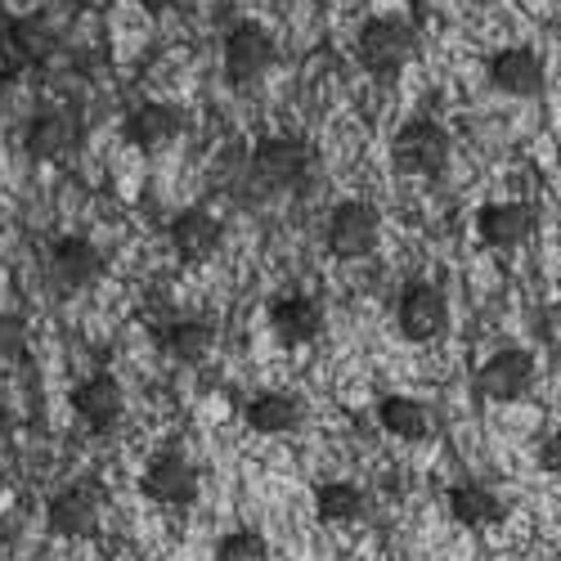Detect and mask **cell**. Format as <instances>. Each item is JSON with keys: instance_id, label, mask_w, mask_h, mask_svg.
Masks as SVG:
<instances>
[{"instance_id": "cell-1", "label": "cell", "mask_w": 561, "mask_h": 561, "mask_svg": "<svg viewBox=\"0 0 561 561\" xmlns=\"http://www.w3.org/2000/svg\"><path fill=\"white\" fill-rule=\"evenodd\" d=\"M417 55V32L400 14H373L355 36V59L368 77H400Z\"/></svg>"}, {"instance_id": "cell-2", "label": "cell", "mask_w": 561, "mask_h": 561, "mask_svg": "<svg viewBox=\"0 0 561 561\" xmlns=\"http://www.w3.org/2000/svg\"><path fill=\"white\" fill-rule=\"evenodd\" d=\"M449 153H454V139L440 122L432 117H413L396 130L391 139V162L400 175H417V180H432L449 167Z\"/></svg>"}, {"instance_id": "cell-3", "label": "cell", "mask_w": 561, "mask_h": 561, "mask_svg": "<svg viewBox=\"0 0 561 561\" xmlns=\"http://www.w3.org/2000/svg\"><path fill=\"white\" fill-rule=\"evenodd\" d=\"M323 243L337 261H364L378 252L382 243V216L373 203L364 198H346L329 211V225H323Z\"/></svg>"}, {"instance_id": "cell-4", "label": "cell", "mask_w": 561, "mask_h": 561, "mask_svg": "<svg viewBox=\"0 0 561 561\" xmlns=\"http://www.w3.org/2000/svg\"><path fill=\"white\" fill-rule=\"evenodd\" d=\"M396 329L413 346L440 342L449 333V301H445V293L436 284H423V278L404 284L400 297H396Z\"/></svg>"}, {"instance_id": "cell-5", "label": "cell", "mask_w": 561, "mask_h": 561, "mask_svg": "<svg viewBox=\"0 0 561 561\" xmlns=\"http://www.w3.org/2000/svg\"><path fill=\"white\" fill-rule=\"evenodd\" d=\"M248 171L256 175L261 190H297L310 175V149L297 135H265V139H256Z\"/></svg>"}, {"instance_id": "cell-6", "label": "cell", "mask_w": 561, "mask_h": 561, "mask_svg": "<svg viewBox=\"0 0 561 561\" xmlns=\"http://www.w3.org/2000/svg\"><path fill=\"white\" fill-rule=\"evenodd\" d=\"M274 55H278V45L274 36L261 27V23H239V27H229L225 45H220V64H225V77L229 85H256L270 68H274Z\"/></svg>"}, {"instance_id": "cell-7", "label": "cell", "mask_w": 561, "mask_h": 561, "mask_svg": "<svg viewBox=\"0 0 561 561\" xmlns=\"http://www.w3.org/2000/svg\"><path fill=\"white\" fill-rule=\"evenodd\" d=\"M100 522H104V503L90 485H64L50 503H45V526H50L55 539H90L100 535Z\"/></svg>"}, {"instance_id": "cell-8", "label": "cell", "mask_w": 561, "mask_h": 561, "mask_svg": "<svg viewBox=\"0 0 561 561\" xmlns=\"http://www.w3.org/2000/svg\"><path fill=\"white\" fill-rule=\"evenodd\" d=\"M477 387H481V396L494 400V404H512V400L530 396V387H535V355L522 351V346L494 351V355L481 364V373H477Z\"/></svg>"}, {"instance_id": "cell-9", "label": "cell", "mask_w": 561, "mask_h": 561, "mask_svg": "<svg viewBox=\"0 0 561 561\" xmlns=\"http://www.w3.org/2000/svg\"><path fill=\"white\" fill-rule=\"evenodd\" d=\"M72 413L81 417L85 432L108 436V432L122 423V413H126V391H122V382L113 378V373H90L85 382L72 387Z\"/></svg>"}, {"instance_id": "cell-10", "label": "cell", "mask_w": 561, "mask_h": 561, "mask_svg": "<svg viewBox=\"0 0 561 561\" xmlns=\"http://www.w3.org/2000/svg\"><path fill=\"white\" fill-rule=\"evenodd\" d=\"M139 490H145V499H153L162 507H190L198 499V467L184 454L167 449V454L149 458L145 477H139Z\"/></svg>"}, {"instance_id": "cell-11", "label": "cell", "mask_w": 561, "mask_h": 561, "mask_svg": "<svg viewBox=\"0 0 561 561\" xmlns=\"http://www.w3.org/2000/svg\"><path fill=\"white\" fill-rule=\"evenodd\" d=\"M81 145V122L72 108H41L27 117L23 130V149L36 162H64Z\"/></svg>"}, {"instance_id": "cell-12", "label": "cell", "mask_w": 561, "mask_h": 561, "mask_svg": "<svg viewBox=\"0 0 561 561\" xmlns=\"http://www.w3.org/2000/svg\"><path fill=\"white\" fill-rule=\"evenodd\" d=\"M323 323H329V310L310 293H284L270 301V333L284 346H310L323 337Z\"/></svg>"}, {"instance_id": "cell-13", "label": "cell", "mask_w": 561, "mask_h": 561, "mask_svg": "<svg viewBox=\"0 0 561 561\" xmlns=\"http://www.w3.org/2000/svg\"><path fill=\"white\" fill-rule=\"evenodd\" d=\"M485 77H490V85L499 90V95L535 100L543 90V59L530 50V45H503V50L490 55Z\"/></svg>"}, {"instance_id": "cell-14", "label": "cell", "mask_w": 561, "mask_h": 561, "mask_svg": "<svg viewBox=\"0 0 561 561\" xmlns=\"http://www.w3.org/2000/svg\"><path fill=\"white\" fill-rule=\"evenodd\" d=\"M167 243H171V252H175L184 265H203V261H211V256L220 252L225 225H220L211 211H203V207H184V211L171 216V225H167Z\"/></svg>"}, {"instance_id": "cell-15", "label": "cell", "mask_w": 561, "mask_h": 561, "mask_svg": "<svg viewBox=\"0 0 561 561\" xmlns=\"http://www.w3.org/2000/svg\"><path fill=\"white\" fill-rule=\"evenodd\" d=\"M180 130H184V113H180L175 104H162V100H145V104H135V108L122 117L126 145L139 149V153H158V149L175 145Z\"/></svg>"}, {"instance_id": "cell-16", "label": "cell", "mask_w": 561, "mask_h": 561, "mask_svg": "<svg viewBox=\"0 0 561 561\" xmlns=\"http://www.w3.org/2000/svg\"><path fill=\"white\" fill-rule=\"evenodd\" d=\"M535 233V211L526 203H485L477 211V239L494 252H512V248H522L526 239Z\"/></svg>"}, {"instance_id": "cell-17", "label": "cell", "mask_w": 561, "mask_h": 561, "mask_svg": "<svg viewBox=\"0 0 561 561\" xmlns=\"http://www.w3.org/2000/svg\"><path fill=\"white\" fill-rule=\"evenodd\" d=\"M50 274H55V284L64 293H81V288H90L104 274V256H100V248L90 239L68 233V239H59L55 252H50Z\"/></svg>"}, {"instance_id": "cell-18", "label": "cell", "mask_w": 561, "mask_h": 561, "mask_svg": "<svg viewBox=\"0 0 561 561\" xmlns=\"http://www.w3.org/2000/svg\"><path fill=\"white\" fill-rule=\"evenodd\" d=\"M243 417L256 436H293L306 423V404L293 391H261L248 400Z\"/></svg>"}, {"instance_id": "cell-19", "label": "cell", "mask_w": 561, "mask_h": 561, "mask_svg": "<svg viewBox=\"0 0 561 561\" xmlns=\"http://www.w3.org/2000/svg\"><path fill=\"white\" fill-rule=\"evenodd\" d=\"M445 507H449V517H454L458 526H467V530H481V526L503 522V499H499L490 485H481V481H458V485H449Z\"/></svg>"}, {"instance_id": "cell-20", "label": "cell", "mask_w": 561, "mask_h": 561, "mask_svg": "<svg viewBox=\"0 0 561 561\" xmlns=\"http://www.w3.org/2000/svg\"><path fill=\"white\" fill-rule=\"evenodd\" d=\"M59 50V27L50 14H19L10 23V55L19 64H41Z\"/></svg>"}, {"instance_id": "cell-21", "label": "cell", "mask_w": 561, "mask_h": 561, "mask_svg": "<svg viewBox=\"0 0 561 561\" xmlns=\"http://www.w3.org/2000/svg\"><path fill=\"white\" fill-rule=\"evenodd\" d=\"M368 512V494L355 481H319L314 485V517L329 526H355Z\"/></svg>"}, {"instance_id": "cell-22", "label": "cell", "mask_w": 561, "mask_h": 561, "mask_svg": "<svg viewBox=\"0 0 561 561\" xmlns=\"http://www.w3.org/2000/svg\"><path fill=\"white\" fill-rule=\"evenodd\" d=\"M378 427L396 440H427L432 436V413L413 396H382L378 400Z\"/></svg>"}, {"instance_id": "cell-23", "label": "cell", "mask_w": 561, "mask_h": 561, "mask_svg": "<svg viewBox=\"0 0 561 561\" xmlns=\"http://www.w3.org/2000/svg\"><path fill=\"white\" fill-rule=\"evenodd\" d=\"M162 351L175 364H203L216 351V329L207 319H175L171 329L162 333Z\"/></svg>"}, {"instance_id": "cell-24", "label": "cell", "mask_w": 561, "mask_h": 561, "mask_svg": "<svg viewBox=\"0 0 561 561\" xmlns=\"http://www.w3.org/2000/svg\"><path fill=\"white\" fill-rule=\"evenodd\" d=\"M211 561H270V543L261 530H229L216 539Z\"/></svg>"}, {"instance_id": "cell-25", "label": "cell", "mask_w": 561, "mask_h": 561, "mask_svg": "<svg viewBox=\"0 0 561 561\" xmlns=\"http://www.w3.org/2000/svg\"><path fill=\"white\" fill-rule=\"evenodd\" d=\"M27 355V323L10 310H0V368H10Z\"/></svg>"}, {"instance_id": "cell-26", "label": "cell", "mask_w": 561, "mask_h": 561, "mask_svg": "<svg viewBox=\"0 0 561 561\" xmlns=\"http://www.w3.org/2000/svg\"><path fill=\"white\" fill-rule=\"evenodd\" d=\"M539 467H543L548 477L561 481V427H557L552 436H543V445H539Z\"/></svg>"}, {"instance_id": "cell-27", "label": "cell", "mask_w": 561, "mask_h": 561, "mask_svg": "<svg viewBox=\"0 0 561 561\" xmlns=\"http://www.w3.org/2000/svg\"><path fill=\"white\" fill-rule=\"evenodd\" d=\"M175 5H180V0H139V10H145V14H153V19H167Z\"/></svg>"}, {"instance_id": "cell-28", "label": "cell", "mask_w": 561, "mask_h": 561, "mask_svg": "<svg viewBox=\"0 0 561 561\" xmlns=\"http://www.w3.org/2000/svg\"><path fill=\"white\" fill-rule=\"evenodd\" d=\"M10 440H14V417H10V409H0V454L10 449Z\"/></svg>"}, {"instance_id": "cell-29", "label": "cell", "mask_w": 561, "mask_h": 561, "mask_svg": "<svg viewBox=\"0 0 561 561\" xmlns=\"http://www.w3.org/2000/svg\"><path fill=\"white\" fill-rule=\"evenodd\" d=\"M557 167H561V145H557Z\"/></svg>"}, {"instance_id": "cell-30", "label": "cell", "mask_w": 561, "mask_h": 561, "mask_svg": "<svg viewBox=\"0 0 561 561\" xmlns=\"http://www.w3.org/2000/svg\"><path fill=\"white\" fill-rule=\"evenodd\" d=\"M0 229H5V216H0Z\"/></svg>"}]
</instances>
